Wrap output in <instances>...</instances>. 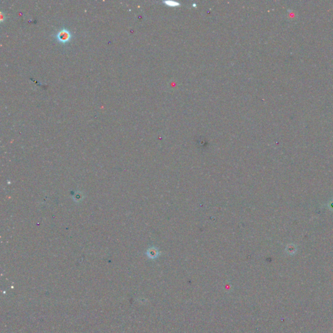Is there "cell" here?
I'll return each instance as SVG.
<instances>
[{
	"label": "cell",
	"mask_w": 333,
	"mask_h": 333,
	"mask_svg": "<svg viewBox=\"0 0 333 333\" xmlns=\"http://www.w3.org/2000/svg\"><path fill=\"white\" fill-rule=\"evenodd\" d=\"M149 256L150 257H152V258H154V257H156L157 255V253H156L155 251H153V250H150L149 251Z\"/></svg>",
	"instance_id": "cell-2"
},
{
	"label": "cell",
	"mask_w": 333,
	"mask_h": 333,
	"mask_svg": "<svg viewBox=\"0 0 333 333\" xmlns=\"http://www.w3.org/2000/svg\"><path fill=\"white\" fill-rule=\"evenodd\" d=\"M70 34L67 30H62L57 34V39L61 42H66L70 39Z\"/></svg>",
	"instance_id": "cell-1"
}]
</instances>
